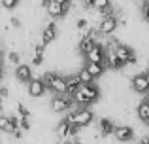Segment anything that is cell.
Listing matches in <instances>:
<instances>
[{"mask_svg": "<svg viewBox=\"0 0 149 144\" xmlns=\"http://www.w3.org/2000/svg\"><path fill=\"white\" fill-rule=\"evenodd\" d=\"M0 104H2V99H0Z\"/></svg>", "mask_w": 149, "mask_h": 144, "instance_id": "38", "label": "cell"}, {"mask_svg": "<svg viewBox=\"0 0 149 144\" xmlns=\"http://www.w3.org/2000/svg\"><path fill=\"white\" fill-rule=\"evenodd\" d=\"M76 25H77V30H87L89 29V21H87V19H83V17L77 19Z\"/></svg>", "mask_w": 149, "mask_h": 144, "instance_id": "26", "label": "cell"}, {"mask_svg": "<svg viewBox=\"0 0 149 144\" xmlns=\"http://www.w3.org/2000/svg\"><path fill=\"white\" fill-rule=\"evenodd\" d=\"M140 144H149V137H146V138H143V140L140 142Z\"/></svg>", "mask_w": 149, "mask_h": 144, "instance_id": "33", "label": "cell"}, {"mask_svg": "<svg viewBox=\"0 0 149 144\" xmlns=\"http://www.w3.org/2000/svg\"><path fill=\"white\" fill-rule=\"evenodd\" d=\"M8 97V87H0V99H6Z\"/></svg>", "mask_w": 149, "mask_h": 144, "instance_id": "31", "label": "cell"}, {"mask_svg": "<svg viewBox=\"0 0 149 144\" xmlns=\"http://www.w3.org/2000/svg\"><path fill=\"white\" fill-rule=\"evenodd\" d=\"M0 65H2V63H0Z\"/></svg>", "mask_w": 149, "mask_h": 144, "instance_id": "40", "label": "cell"}, {"mask_svg": "<svg viewBox=\"0 0 149 144\" xmlns=\"http://www.w3.org/2000/svg\"><path fill=\"white\" fill-rule=\"evenodd\" d=\"M146 80H147V85H149V70L146 72Z\"/></svg>", "mask_w": 149, "mask_h": 144, "instance_id": "35", "label": "cell"}, {"mask_svg": "<svg viewBox=\"0 0 149 144\" xmlns=\"http://www.w3.org/2000/svg\"><path fill=\"white\" fill-rule=\"evenodd\" d=\"M0 131H4V133H15V131H19V118L0 116Z\"/></svg>", "mask_w": 149, "mask_h": 144, "instance_id": "5", "label": "cell"}, {"mask_svg": "<svg viewBox=\"0 0 149 144\" xmlns=\"http://www.w3.org/2000/svg\"><path fill=\"white\" fill-rule=\"evenodd\" d=\"M106 55H108V53H106L104 46L96 44L95 48L85 55V61H87V63H95V65H104L106 63Z\"/></svg>", "mask_w": 149, "mask_h": 144, "instance_id": "3", "label": "cell"}, {"mask_svg": "<svg viewBox=\"0 0 149 144\" xmlns=\"http://www.w3.org/2000/svg\"><path fill=\"white\" fill-rule=\"evenodd\" d=\"M19 59H21V55H19L17 51H11L10 55H8V61H10L11 65H15V68L19 67Z\"/></svg>", "mask_w": 149, "mask_h": 144, "instance_id": "24", "label": "cell"}, {"mask_svg": "<svg viewBox=\"0 0 149 144\" xmlns=\"http://www.w3.org/2000/svg\"><path fill=\"white\" fill-rule=\"evenodd\" d=\"M57 135H58V137H62V138L70 137V125H68L66 119H62V122L57 125Z\"/></svg>", "mask_w": 149, "mask_h": 144, "instance_id": "22", "label": "cell"}, {"mask_svg": "<svg viewBox=\"0 0 149 144\" xmlns=\"http://www.w3.org/2000/svg\"><path fill=\"white\" fill-rule=\"evenodd\" d=\"M132 89L138 93H149V85L146 80V74H138L132 78Z\"/></svg>", "mask_w": 149, "mask_h": 144, "instance_id": "12", "label": "cell"}, {"mask_svg": "<svg viewBox=\"0 0 149 144\" xmlns=\"http://www.w3.org/2000/svg\"><path fill=\"white\" fill-rule=\"evenodd\" d=\"M15 78H17L19 81H32V68L29 67V65H19L17 68H15Z\"/></svg>", "mask_w": 149, "mask_h": 144, "instance_id": "11", "label": "cell"}, {"mask_svg": "<svg viewBox=\"0 0 149 144\" xmlns=\"http://www.w3.org/2000/svg\"><path fill=\"white\" fill-rule=\"evenodd\" d=\"M106 63H108V67L109 68H123L125 65L121 63L119 59H117V55L113 51H108V55H106Z\"/></svg>", "mask_w": 149, "mask_h": 144, "instance_id": "20", "label": "cell"}, {"mask_svg": "<svg viewBox=\"0 0 149 144\" xmlns=\"http://www.w3.org/2000/svg\"><path fill=\"white\" fill-rule=\"evenodd\" d=\"M79 89H81V81H79L77 76L66 78V95L68 97H76L77 93H79Z\"/></svg>", "mask_w": 149, "mask_h": 144, "instance_id": "10", "label": "cell"}, {"mask_svg": "<svg viewBox=\"0 0 149 144\" xmlns=\"http://www.w3.org/2000/svg\"><path fill=\"white\" fill-rule=\"evenodd\" d=\"M45 84H44V80H32L29 84V93H30V97H42L45 93Z\"/></svg>", "mask_w": 149, "mask_h": 144, "instance_id": "13", "label": "cell"}, {"mask_svg": "<svg viewBox=\"0 0 149 144\" xmlns=\"http://www.w3.org/2000/svg\"><path fill=\"white\" fill-rule=\"evenodd\" d=\"M98 129H100L102 137H108V135L115 133V125H113V122H111V119H108V118H100L98 119Z\"/></svg>", "mask_w": 149, "mask_h": 144, "instance_id": "14", "label": "cell"}, {"mask_svg": "<svg viewBox=\"0 0 149 144\" xmlns=\"http://www.w3.org/2000/svg\"><path fill=\"white\" fill-rule=\"evenodd\" d=\"M83 68L91 74L93 78H98V76H102V72H104V65H95V63H87Z\"/></svg>", "mask_w": 149, "mask_h": 144, "instance_id": "19", "label": "cell"}, {"mask_svg": "<svg viewBox=\"0 0 149 144\" xmlns=\"http://www.w3.org/2000/svg\"><path fill=\"white\" fill-rule=\"evenodd\" d=\"M113 137H115L119 142H128V140L134 138V131H132V127H128V125H119V127H115Z\"/></svg>", "mask_w": 149, "mask_h": 144, "instance_id": "8", "label": "cell"}, {"mask_svg": "<svg viewBox=\"0 0 149 144\" xmlns=\"http://www.w3.org/2000/svg\"><path fill=\"white\" fill-rule=\"evenodd\" d=\"M142 11H143V17H146V19H147V21H149V0H147V2H146V4H143V8H142Z\"/></svg>", "mask_w": 149, "mask_h": 144, "instance_id": "29", "label": "cell"}, {"mask_svg": "<svg viewBox=\"0 0 149 144\" xmlns=\"http://www.w3.org/2000/svg\"><path fill=\"white\" fill-rule=\"evenodd\" d=\"M17 112H19V114H21V118H29V116H30V112H29V110H26V108H25V106H23V104H21V103H19V104H17Z\"/></svg>", "mask_w": 149, "mask_h": 144, "instance_id": "28", "label": "cell"}, {"mask_svg": "<svg viewBox=\"0 0 149 144\" xmlns=\"http://www.w3.org/2000/svg\"><path fill=\"white\" fill-rule=\"evenodd\" d=\"M2 8L13 10V8H17V0H2Z\"/></svg>", "mask_w": 149, "mask_h": 144, "instance_id": "25", "label": "cell"}, {"mask_svg": "<svg viewBox=\"0 0 149 144\" xmlns=\"http://www.w3.org/2000/svg\"><path fill=\"white\" fill-rule=\"evenodd\" d=\"M117 25H119V21H117L115 15H113V17H106V19H100L98 30H100L102 34H111L113 30L117 29Z\"/></svg>", "mask_w": 149, "mask_h": 144, "instance_id": "9", "label": "cell"}, {"mask_svg": "<svg viewBox=\"0 0 149 144\" xmlns=\"http://www.w3.org/2000/svg\"><path fill=\"white\" fill-rule=\"evenodd\" d=\"M146 100H149V97H147V99H146Z\"/></svg>", "mask_w": 149, "mask_h": 144, "instance_id": "39", "label": "cell"}, {"mask_svg": "<svg viewBox=\"0 0 149 144\" xmlns=\"http://www.w3.org/2000/svg\"><path fill=\"white\" fill-rule=\"evenodd\" d=\"M79 93L89 100V104L96 103V100H98V97H100V91H98V87H96L95 84H91V85H81Z\"/></svg>", "mask_w": 149, "mask_h": 144, "instance_id": "7", "label": "cell"}, {"mask_svg": "<svg viewBox=\"0 0 149 144\" xmlns=\"http://www.w3.org/2000/svg\"><path fill=\"white\" fill-rule=\"evenodd\" d=\"M45 87L51 89L55 95H66V78L58 76L57 72H47L44 76Z\"/></svg>", "mask_w": 149, "mask_h": 144, "instance_id": "1", "label": "cell"}, {"mask_svg": "<svg viewBox=\"0 0 149 144\" xmlns=\"http://www.w3.org/2000/svg\"><path fill=\"white\" fill-rule=\"evenodd\" d=\"M77 133H79V127H77V125L70 127V137H77Z\"/></svg>", "mask_w": 149, "mask_h": 144, "instance_id": "30", "label": "cell"}, {"mask_svg": "<svg viewBox=\"0 0 149 144\" xmlns=\"http://www.w3.org/2000/svg\"><path fill=\"white\" fill-rule=\"evenodd\" d=\"M74 97H68V95H55L51 99V110L53 112H66L70 106H74Z\"/></svg>", "mask_w": 149, "mask_h": 144, "instance_id": "2", "label": "cell"}, {"mask_svg": "<svg viewBox=\"0 0 149 144\" xmlns=\"http://www.w3.org/2000/svg\"><path fill=\"white\" fill-rule=\"evenodd\" d=\"M113 53L117 55V59H119L123 65H128V59H130V55H132L134 51H132V49L128 48V46H123V44H119V48H117Z\"/></svg>", "mask_w": 149, "mask_h": 144, "instance_id": "15", "label": "cell"}, {"mask_svg": "<svg viewBox=\"0 0 149 144\" xmlns=\"http://www.w3.org/2000/svg\"><path fill=\"white\" fill-rule=\"evenodd\" d=\"M72 144H81V142H72Z\"/></svg>", "mask_w": 149, "mask_h": 144, "instance_id": "37", "label": "cell"}, {"mask_svg": "<svg viewBox=\"0 0 149 144\" xmlns=\"http://www.w3.org/2000/svg\"><path fill=\"white\" fill-rule=\"evenodd\" d=\"M74 118H76V125L81 129V127H87L93 122V112L89 108H77L74 112Z\"/></svg>", "mask_w": 149, "mask_h": 144, "instance_id": "6", "label": "cell"}, {"mask_svg": "<svg viewBox=\"0 0 149 144\" xmlns=\"http://www.w3.org/2000/svg\"><path fill=\"white\" fill-rule=\"evenodd\" d=\"M98 44V42H95V40H89V38H81L79 40V46H77V49H79V53H83V55H87L89 51H91L95 46Z\"/></svg>", "mask_w": 149, "mask_h": 144, "instance_id": "17", "label": "cell"}, {"mask_svg": "<svg viewBox=\"0 0 149 144\" xmlns=\"http://www.w3.org/2000/svg\"><path fill=\"white\" fill-rule=\"evenodd\" d=\"M19 129H30V123H29V118H19Z\"/></svg>", "mask_w": 149, "mask_h": 144, "instance_id": "27", "label": "cell"}, {"mask_svg": "<svg viewBox=\"0 0 149 144\" xmlns=\"http://www.w3.org/2000/svg\"><path fill=\"white\" fill-rule=\"evenodd\" d=\"M76 76L79 78L81 85H91V84H93V80H95V78H93L91 74H89L87 70H85V68H81V70H77V74H76Z\"/></svg>", "mask_w": 149, "mask_h": 144, "instance_id": "21", "label": "cell"}, {"mask_svg": "<svg viewBox=\"0 0 149 144\" xmlns=\"http://www.w3.org/2000/svg\"><path fill=\"white\" fill-rule=\"evenodd\" d=\"M2 76H4V68H2V65H0V80H2Z\"/></svg>", "mask_w": 149, "mask_h": 144, "instance_id": "34", "label": "cell"}, {"mask_svg": "<svg viewBox=\"0 0 149 144\" xmlns=\"http://www.w3.org/2000/svg\"><path fill=\"white\" fill-rule=\"evenodd\" d=\"M55 36H57V29H55V25H53V23H47V27H45L44 32H42V42L47 46L49 42L55 40Z\"/></svg>", "mask_w": 149, "mask_h": 144, "instance_id": "16", "label": "cell"}, {"mask_svg": "<svg viewBox=\"0 0 149 144\" xmlns=\"http://www.w3.org/2000/svg\"><path fill=\"white\" fill-rule=\"evenodd\" d=\"M111 4L108 2V0H93L91 2V8H95V10H98V11H102V10H106V8H109Z\"/></svg>", "mask_w": 149, "mask_h": 144, "instance_id": "23", "label": "cell"}, {"mask_svg": "<svg viewBox=\"0 0 149 144\" xmlns=\"http://www.w3.org/2000/svg\"><path fill=\"white\" fill-rule=\"evenodd\" d=\"M47 13L51 17H61L68 10V2L66 0H47Z\"/></svg>", "mask_w": 149, "mask_h": 144, "instance_id": "4", "label": "cell"}, {"mask_svg": "<svg viewBox=\"0 0 149 144\" xmlns=\"http://www.w3.org/2000/svg\"><path fill=\"white\" fill-rule=\"evenodd\" d=\"M62 144H72V142H62Z\"/></svg>", "mask_w": 149, "mask_h": 144, "instance_id": "36", "label": "cell"}, {"mask_svg": "<svg viewBox=\"0 0 149 144\" xmlns=\"http://www.w3.org/2000/svg\"><path fill=\"white\" fill-rule=\"evenodd\" d=\"M11 25H13V27H19V25H21V21H19V19H11Z\"/></svg>", "mask_w": 149, "mask_h": 144, "instance_id": "32", "label": "cell"}, {"mask_svg": "<svg viewBox=\"0 0 149 144\" xmlns=\"http://www.w3.org/2000/svg\"><path fill=\"white\" fill-rule=\"evenodd\" d=\"M138 118L142 119V122L149 123V100H142V103L138 104Z\"/></svg>", "mask_w": 149, "mask_h": 144, "instance_id": "18", "label": "cell"}]
</instances>
